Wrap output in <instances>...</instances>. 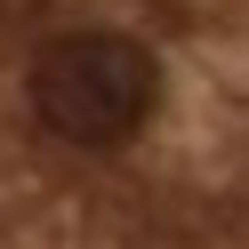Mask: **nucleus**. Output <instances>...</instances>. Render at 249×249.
Returning <instances> with one entry per match:
<instances>
[{
  "label": "nucleus",
  "mask_w": 249,
  "mask_h": 249,
  "mask_svg": "<svg viewBox=\"0 0 249 249\" xmlns=\"http://www.w3.org/2000/svg\"><path fill=\"white\" fill-rule=\"evenodd\" d=\"M33 121L72 153H121L161 113V56L129 33H65L24 72Z\"/></svg>",
  "instance_id": "obj_1"
}]
</instances>
